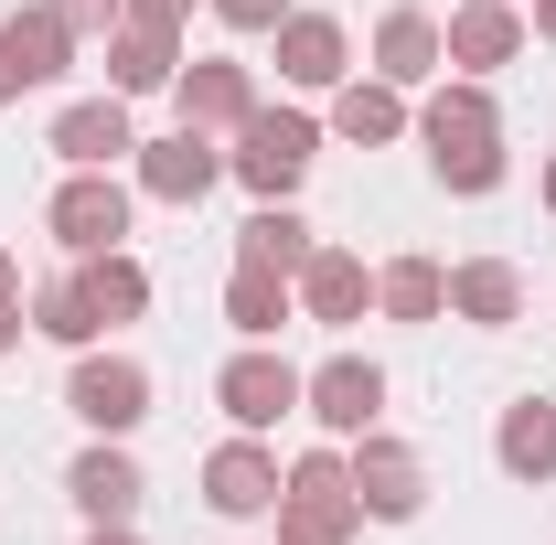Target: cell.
Returning <instances> with one entry per match:
<instances>
[{
	"label": "cell",
	"instance_id": "obj_1",
	"mask_svg": "<svg viewBox=\"0 0 556 545\" xmlns=\"http://www.w3.org/2000/svg\"><path fill=\"white\" fill-rule=\"evenodd\" d=\"M417 139H428V172H439L450 193H492V182H503V107H492L482 75L439 86V97L417 107Z\"/></svg>",
	"mask_w": 556,
	"mask_h": 545
},
{
	"label": "cell",
	"instance_id": "obj_2",
	"mask_svg": "<svg viewBox=\"0 0 556 545\" xmlns=\"http://www.w3.org/2000/svg\"><path fill=\"white\" fill-rule=\"evenodd\" d=\"M364 503H353V460L343 449H300L278 481V545H353Z\"/></svg>",
	"mask_w": 556,
	"mask_h": 545
},
{
	"label": "cell",
	"instance_id": "obj_3",
	"mask_svg": "<svg viewBox=\"0 0 556 545\" xmlns=\"http://www.w3.org/2000/svg\"><path fill=\"white\" fill-rule=\"evenodd\" d=\"M311 150H321V118H300V107H257L236 150H225V172L257 193V204H289L300 193V172H311Z\"/></svg>",
	"mask_w": 556,
	"mask_h": 545
},
{
	"label": "cell",
	"instance_id": "obj_4",
	"mask_svg": "<svg viewBox=\"0 0 556 545\" xmlns=\"http://www.w3.org/2000/svg\"><path fill=\"white\" fill-rule=\"evenodd\" d=\"M129 204H139V182H118V172H65L54 204H43V225H54L65 257H108L129 236Z\"/></svg>",
	"mask_w": 556,
	"mask_h": 545
},
{
	"label": "cell",
	"instance_id": "obj_5",
	"mask_svg": "<svg viewBox=\"0 0 556 545\" xmlns=\"http://www.w3.org/2000/svg\"><path fill=\"white\" fill-rule=\"evenodd\" d=\"M65 407L86 417L97 439H129L139 417H150V364H139V353H97V342H86V353H75V375H65Z\"/></svg>",
	"mask_w": 556,
	"mask_h": 545
},
{
	"label": "cell",
	"instance_id": "obj_6",
	"mask_svg": "<svg viewBox=\"0 0 556 545\" xmlns=\"http://www.w3.org/2000/svg\"><path fill=\"white\" fill-rule=\"evenodd\" d=\"M300 385H311V375H300L278 342H247V353L214 375V407H225L247 439H257V428H278V417H300Z\"/></svg>",
	"mask_w": 556,
	"mask_h": 545
},
{
	"label": "cell",
	"instance_id": "obj_7",
	"mask_svg": "<svg viewBox=\"0 0 556 545\" xmlns=\"http://www.w3.org/2000/svg\"><path fill=\"white\" fill-rule=\"evenodd\" d=\"M343 460H353V503H364L375 524H417V503H428V460H417L407 439L364 428V439H343Z\"/></svg>",
	"mask_w": 556,
	"mask_h": 545
},
{
	"label": "cell",
	"instance_id": "obj_8",
	"mask_svg": "<svg viewBox=\"0 0 556 545\" xmlns=\"http://www.w3.org/2000/svg\"><path fill=\"white\" fill-rule=\"evenodd\" d=\"M172 97H182V129H204V139H236L257 118V75L236 65V54H193V65L172 75Z\"/></svg>",
	"mask_w": 556,
	"mask_h": 545
},
{
	"label": "cell",
	"instance_id": "obj_9",
	"mask_svg": "<svg viewBox=\"0 0 556 545\" xmlns=\"http://www.w3.org/2000/svg\"><path fill=\"white\" fill-rule=\"evenodd\" d=\"M129 172H139V193H150V204H204L214 182H225V150H214L204 129H172V139H139Z\"/></svg>",
	"mask_w": 556,
	"mask_h": 545
},
{
	"label": "cell",
	"instance_id": "obj_10",
	"mask_svg": "<svg viewBox=\"0 0 556 545\" xmlns=\"http://www.w3.org/2000/svg\"><path fill=\"white\" fill-rule=\"evenodd\" d=\"M300 407L321 417L332 439H364V428H375V407H386V364H364V353H332V364H311Z\"/></svg>",
	"mask_w": 556,
	"mask_h": 545
},
{
	"label": "cell",
	"instance_id": "obj_11",
	"mask_svg": "<svg viewBox=\"0 0 556 545\" xmlns=\"http://www.w3.org/2000/svg\"><path fill=\"white\" fill-rule=\"evenodd\" d=\"M65 65H75V33H65V22H54V11H43V0L0 22V107H11L22 86H54V75H65Z\"/></svg>",
	"mask_w": 556,
	"mask_h": 545
},
{
	"label": "cell",
	"instance_id": "obj_12",
	"mask_svg": "<svg viewBox=\"0 0 556 545\" xmlns=\"http://www.w3.org/2000/svg\"><path fill=\"white\" fill-rule=\"evenodd\" d=\"M129 150H139L129 97H75L65 118H54V161H65V172H118Z\"/></svg>",
	"mask_w": 556,
	"mask_h": 545
},
{
	"label": "cell",
	"instance_id": "obj_13",
	"mask_svg": "<svg viewBox=\"0 0 556 545\" xmlns=\"http://www.w3.org/2000/svg\"><path fill=\"white\" fill-rule=\"evenodd\" d=\"M289 289H300V310H311L321 332H343V321H364V310H375V268H364L353 246H311V268L289 278Z\"/></svg>",
	"mask_w": 556,
	"mask_h": 545
},
{
	"label": "cell",
	"instance_id": "obj_14",
	"mask_svg": "<svg viewBox=\"0 0 556 545\" xmlns=\"http://www.w3.org/2000/svg\"><path fill=\"white\" fill-rule=\"evenodd\" d=\"M65 492H75V514H86V524H129L150 481H139V460L118 449V439H97V449H75V460H65Z\"/></svg>",
	"mask_w": 556,
	"mask_h": 545
},
{
	"label": "cell",
	"instance_id": "obj_15",
	"mask_svg": "<svg viewBox=\"0 0 556 545\" xmlns=\"http://www.w3.org/2000/svg\"><path fill=\"white\" fill-rule=\"evenodd\" d=\"M182 75V22H118L108 33V97H150V86H172Z\"/></svg>",
	"mask_w": 556,
	"mask_h": 545
},
{
	"label": "cell",
	"instance_id": "obj_16",
	"mask_svg": "<svg viewBox=\"0 0 556 545\" xmlns=\"http://www.w3.org/2000/svg\"><path fill=\"white\" fill-rule=\"evenodd\" d=\"M278 481H289V471H278L268 449L236 428V439H225V449L204 460V503L225 514V524H247V514H268V503H278Z\"/></svg>",
	"mask_w": 556,
	"mask_h": 545
},
{
	"label": "cell",
	"instance_id": "obj_17",
	"mask_svg": "<svg viewBox=\"0 0 556 545\" xmlns=\"http://www.w3.org/2000/svg\"><path fill=\"white\" fill-rule=\"evenodd\" d=\"M439 43H450V65H460V75H492V65L525 54V11H514V0H460V11L439 22Z\"/></svg>",
	"mask_w": 556,
	"mask_h": 545
},
{
	"label": "cell",
	"instance_id": "obj_18",
	"mask_svg": "<svg viewBox=\"0 0 556 545\" xmlns=\"http://www.w3.org/2000/svg\"><path fill=\"white\" fill-rule=\"evenodd\" d=\"M278 75L311 86V97L343 86V75H353V33L332 22V11H289V22H278Z\"/></svg>",
	"mask_w": 556,
	"mask_h": 545
},
{
	"label": "cell",
	"instance_id": "obj_19",
	"mask_svg": "<svg viewBox=\"0 0 556 545\" xmlns=\"http://www.w3.org/2000/svg\"><path fill=\"white\" fill-rule=\"evenodd\" d=\"M450 310L482 321V332H514V321H525V268H514V257H460V268H450Z\"/></svg>",
	"mask_w": 556,
	"mask_h": 545
},
{
	"label": "cell",
	"instance_id": "obj_20",
	"mask_svg": "<svg viewBox=\"0 0 556 545\" xmlns=\"http://www.w3.org/2000/svg\"><path fill=\"white\" fill-rule=\"evenodd\" d=\"M439 65H450V43H439L428 11H386V22H375V75H386V86H428Z\"/></svg>",
	"mask_w": 556,
	"mask_h": 545
},
{
	"label": "cell",
	"instance_id": "obj_21",
	"mask_svg": "<svg viewBox=\"0 0 556 545\" xmlns=\"http://www.w3.org/2000/svg\"><path fill=\"white\" fill-rule=\"evenodd\" d=\"M289 310H300V289H289L278 268H247V257L225 268V321H236V342H278Z\"/></svg>",
	"mask_w": 556,
	"mask_h": 545
},
{
	"label": "cell",
	"instance_id": "obj_22",
	"mask_svg": "<svg viewBox=\"0 0 556 545\" xmlns=\"http://www.w3.org/2000/svg\"><path fill=\"white\" fill-rule=\"evenodd\" d=\"M492 460H503L514 481H556V407H546V396H514V407H503Z\"/></svg>",
	"mask_w": 556,
	"mask_h": 545
},
{
	"label": "cell",
	"instance_id": "obj_23",
	"mask_svg": "<svg viewBox=\"0 0 556 545\" xmlns=\"http://www.w3.org/2000/svg\"><path fill=\"white\" fill-rule=\"evenodd\" d=\"M332 129L364 139V150H386V139H407V86H386V75H364V86H332Z\"/></svg>",
	"mask_w": 556,
	"mask_h": 545
},
{
	"label": "cell",
	"instance_id": "obj_24",
	"mask_svg": "<svg viewBox=\"0 0 556 545\" xmlns=\"http://www.w3.org/2000/svg\"><path fill=\"white\" fill-rule=\"evenodd\" d=\"M311 246H321V236H311V225H300L289 204H257L247 225H236V257H247V268H278V278H300V268H311Z\"/></svg>",
	"mask_w": 556,
	"mask_h": 545
},
{
	"label": "cell",
	"instance_id": "obj_25",
	"mask_svg": "<svg viewBox=\"0 0 556 545\" xmlns=\"http://www.w3.org/2000/svg\"><path fill=\"white\" fill-rule=\"evenodd\" d=\"M375 310H386V321H439V310H450V268H439V257H386V268H375Z\"/></svg>",
	"mask_w": 556,
	"mask_h": 545
},
{
	"label": "cell",
	"instance_id": "obj_26",
	"mask_svg": "<svg viewBox=\"0 0 556 545\" xmlns=\"http://www.w3.org/2000/svg\"><path fill=\"white\" fill-rule=\"evenodd\" d=\"M75 278H86V300H97V321H108V332L150 310V268H139L129 246H108V257H75Z\"/></svg>",
	"mask_w": 556,
	"mask_h": 545
},
{
	"label": "cell",
	"instance_id": "obj_27",
	"mask_svg": "<svg viewBox=\"0 0 556 545\" xmlns=\"http://www.w3.org/2000/svg\"><path fill=\"white\" fill-rule=\"evenodd\" d=\"M33 332H43V342H65V353H86V342L108 332V321H97V300H86V278H75V268H54L43 289H33Z\"/></svg>",
	"mask_w": 556,
	"mask_h": 545
},
{
	"label": "cell",
	"instance_id": "obj_28",
	"mask_svg": "<svg viewBox=\"0 0 556 545\" xmlns=\"http://www.w3.org/2000/svg\"><path fill=\"white\" fill-rule=\"evenodd\" d=\"M43 11H54V22H65L75 43H108V33H118V22H129V0H43Z\"/></svg>",
	"mask_w": 556,
	"mask_h": 545
},
{
	"label": "cell",
	"instance_id": "obj_29",
	"mask_svg": "<svg viewBox=\"0 0 556 545\" xmlns=\"http://www.w3.org/2000/svg\"><path fill=\"white\" fill-rule=\"evenodd\" d=\"M214 22H225V33H278L289 0H214Z\"/></svg>",
	"mask_w": 556,
	"mask_h": 545
},
{
	"label": "cell",
	"instance_id": "obj_30",
	"mask_svg": "<svg viewBox=\"0 0 556 545\" xmlns=\"http://www.w3.org/2000/svg\"><path fill=\"white\" fill-rule=\"evenodd\" d=\"M139 22H193V0H129Z\"/></svg>",
	"mask_w": 556,
	"mask_h": 545
},
{
	"label": "cell",
	"instance_id": "obj_31",
	"mask_svg": "<svg viewBox=\"0 0 556 545\" xmlns=\"http://www.w3.org/2000/svg\"><path fill=\"white\" fill-rule=\"evenodd\" d=\"M22 332H33V321H22V300H0V353H11Z\"/></svg>",
	"mask_w": 556,
	"mask_h": 545
},
{
	"label": "cell",
	"instance_id": "obj_32",
	"mask_svg": "<svg viewBox=\"0 0 556 545\" xmlns=\"http://www.w3.org/2000/svg\"><path fill=\"white\" fill-rule=\"evenodd\" d=\"M0 300H22V257L11 246H0Z\"/></svg>",
	"mask_w": 556,
	"mask_h": 545
},
{
	"label": "cell",
	"instance_id": "obj_33",
	"mask_svg": "<svg viewBox=\"0 0 556 545\" xmlns=\"http://www.w3.org/2000/svg\"><path fill=\"white\" fill-rule=\"evenodd\" d=\"M525 33H535V43H556V0H535V22H525Z\"/></svg>",
	"mask_w": 556,
	"mask_h": 545
},
{
	"label": "cell",
	"instance_id": "obj_34",
	"mask_svg": "<svg viewBox=\"0 0 556 545\" xmlns=\"http://www.w3.org/2000/svg\"><path fill=\"white\" fill-rule=\"evenodd\" d=\"M86 545H139V524H97V535H86Z\"/></svg>",
	"mask_w": 556,
	"mask_h": 545
},
{
	"label": "cell",
	"instance_id": "obj_35",
	"mask_svg": "<svg viewBox=\"0 0 556 545\" xmlns=\"http://www.w3.org/2000/svg\"><path fill=\"white\" fill-rule=\"evenodd\" d=\"M546 214H556V161H546Z\"/></svg>",
	"mask_w": 556,
	"mask_h": 545
}]
</instances>
